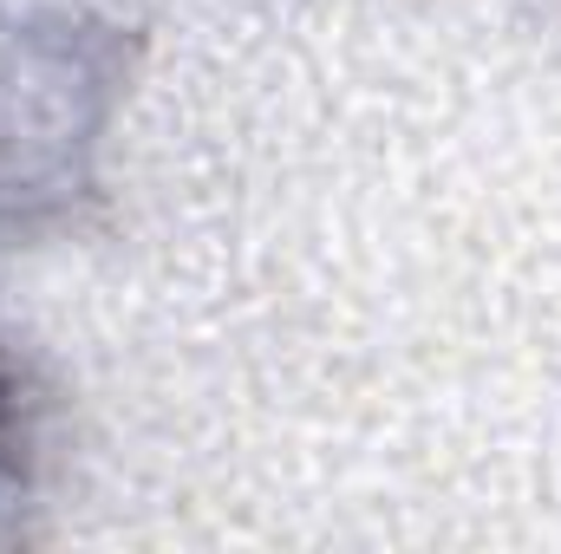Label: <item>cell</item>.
Instances as JSON below:
<instances>
[{"instance_id": "obj_1", "label": "cell", "mask_w": 561, "mask_h": 554, "mask_svg": "<svg viewBox=\"0 0 561 554\" xmlns=\"http://www.w3.org/2000/svg\"><path fill=\"white\" fill-rule=\"evenodd\" d=\"M20 476V412H13V385L0 379V489Z\"/></svg>"}]
</instances>
